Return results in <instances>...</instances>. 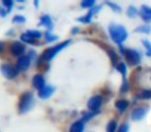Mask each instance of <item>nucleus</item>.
<instances>
[{
  "label": "nucleus",
  "instance_id": "1",
  "mask_svg": "<svg viewBox=\"0 0 151 132\" xmlns=\"http://www.w3.org/2000/svg\"><path fill=\"white\" fill-rule=\"evenodd\" d=\"M110 35L113 38V40L117 44H122L124 40L127 38V31L123 26L120 25H114L112 24L109 28Z\"/></svg>",
  "mask_w": 151,
  "mask_h": 132
},
{
  "label": "nucleus",
  "instance_id": "2",
  "mask_svg": "<svg viewBox=\"0 0 151 132\" xmlns=\"http://www.w3.org/2000/svg\"><path fill=\"white\" fill-rule=\"evenodd\" d=\"M68 44H69V40H66V41H64L63 44H59V46H54V48H52V49H48V50H47L46 52L42 54V60H46V61L51 60V59L54 58V56L57 54V53L60 52L62 49H64L65 46H68Z\"/></svg>",
  "mask_w": 151,
  "mask_h": 132
},
{
  "label": "nucleus",
  "instance_id": "3",
  "mask_svg": "<svg viewBox=\"0 0 151 132\" xmlns=\"http://www.w3.org/2000/svg\"><path fill=\"white\" fill-rule=\"evenodd\" d=\"M32 95L30 93H26L22 96L21 102H20V111L21 113H25L31 107L32 105Z\"/></svg>",
  "mask_w": 151,
  "mask_h": 132
},
{
  "label": "nucleus",
  "instance_id": "4",
  "mask_svg": "<svg viewBox=\"0 0 151 132\" xmlns=\"http://www.w3.org/2000/svg\"><path fill=\"white\" fill-rule=\"evenodd\" d=\"M101 103H103V96L101 95H95V96L91 97L88 101V107L92 111H95L101 107Z\"/></svg>",
  "mask_w": 151,
  "mask_h": 132
},
{
  "label": "nucleus",
  "instance_id": "5",
  "mask_svg": "<svg viewBox=\"0 0 151 132\" xmlns=\"http://www.w3.org/2000/svg\"><path fill=\"white\" fill-rule=\"evenodd\" d=\"M125 57L127 58V60L129 61L132 64H138L140 62V55L137 51L134 50H130V49H127L125 50V52H123Z\"/></svg>",
  "mask_w": 151,
  "mask_h": 132
},
{
  "label": "nucleus",
  "instance_id": "6",
  "mask_svg": "<svg viewBox=\"0 0 151 132\" xmlns=\"http://www.w3.org/2000/svg\"><path fill=\"white\" fill-rule=\"evenodd\" d=\"M1 71L7 78H14L18 76V70L14 68L12 65H3L1 67Z\"/></svg>",
  "mask_w": 151,
  "mask_h": 132
},
{
  "label": "nucleus",
  "instance_id": "7",
  "mask_svg": "<svg viewBox=\"0 0 151 132\" xmlns=\"http://www.w3.org/2000/svg\"><path fill=\"white\" fill-rule=\"evenodd\" d=\"M30 65V58L28 56H21L17 62V67L20 70H26Z\"/></svg>",
  "mask_w": 151,
  "mask_h": 132
},
{
  "label": "nucleus",
  "instance_id": "8",
  "mask_svg": "<svg viewBox=\"0 0 151 132\" xmlns=\"http://www.w3.org/2000/svg\"><path fill=\"white\" fill-rule=\"evenodd\" d=\"M32 85H33L34 88L38 89V90H42V88L45 87V78L42 76L40 74H37L33 78L32 80Z\"/></svg>",
  "mask_w": 151,
  "mask_h": 132
},
{
  "label": "nucleus",
  "instance_id": "9",
  "mask_svg": "<svg viewBox=\"0 0 151 132\" xmlns=\"http://www.w3.org/2000/svg\"><path fill=\"white\" fill-rule=\"evenodd\" d=\"M12 53H13L15 56H20V55H22L24 53V51H25V48H24V46L22 44H20V42H15V44L12 46Z\"/></svg>",
  "mask_w": 151,
  "mask_h": 132
},
{
  "label": "nucleus",
  "instance_id": "10",
  "mask_svg": "<svg viewBox=\"0 0 151 132\" xmlns=\"http://www.w3.org/2000/svg\"><path fill=\"white\" fill-rule=\"evenodd\" d=\"M53 92H54V88H53V87H44V88L40 91L38 95H40V98L46 99V98H49V97L53 94Z\"/></svg>",
  "mask_w": 151,
  "mask_h": 132
},
{
  "label": "nucleus",
  "instance_id": "11",
  "mask_svg": "<svg viewBox=\"0 0 151 132\" xmlns=\"http://www.w3.org/2000/svg\"><path fill=\"white\" fill-rule=\"evenodd\" d=\"M83 130H84V123L82 121H78L71 125L69 132H83Z\"/></svg>",
  "mask_w": 151,
  "mask_h": 132
},
{
  "label": "nucleus",
  "instance_id": "12",
  "mask_svg": "<svg viewBox=\"0 0 151 132\" xmlns=\"http://www.w3.org/2000/svg\"><path fill=\"white\" fill-rule=\"evenodd\" d=\"M145 113H146V109L138 108L132 113V120H141L145 116Z\"/></svg>",
  "mask_w": 151,
  "mask_h": 132
},
{
  "label": "nucleus",
  "instance_id": "13",
  "mask_svg": "<svg viewBox=\"0 0 151 132\" xmlns=\"http://www.w3.org/2000/svg\"><path fill=\"white\" fill-rule=\"evenodd\" d=\"M141 13H142V17L145 21H150L151 20V9L147 6H142L141 9Z\"/></svg>",
  "mask_w": 151,
  "mask_h": 132
},
{
  "label": "nucleus",
  "instance_id": "14",
  "mask_svg": "<svg viewBox=\"0 0 151 132\" xmlns=\"http://www.w3.org/2000/svg\"><path fill=\"white\" fill-rule=\"evenodd\" d=\"M115 106H116V108L118 109L119 111H124L126 108H127V106H128V102L126 100H118L117 102L115 103Z\"/></svg>",
  "mask_w": 151,
  "mask_h": 132
},
{
  "label": "nucleus",
  "instance_id": "15",
  "mask_svg": "<svg viewBox=\"0 0 151 132\" xmlns=\"http://www.w3.org/2000/svg\"><path fill=\"white\" fill-rule=\"evenodd\" d=\"M21 39H22V41L27 42V44H35V38H33L28 33H24L23 35L21 36Z\"/></svg>",
  "mask_w": 151,
  "mask_h": 132
},
{
  "label": "nucleus",
  "instance_id": "16",
  "mask_svg": "<svg viewBox=\"0 0 151 132\" xmlns=\"http://www.w3.org/2000/svg\"><path fill=\"white\" fill-rule=\"evenodd\" d=\"M40 24H42V25H45V26H48V27H51V26H52L51 18L49 17V16H44V17H42V19H40Z\"/></svg>",
  "mask_w": 151,
  "mask_h": 132
},
{
  "label": "nucleus",
  "instance_id": "17",
  "mask_svg": "<svg viewBox=\"0 0 151 132\" xmlns=\"http://www.w3.org/2000/svg\"><path fill=\"white\" fill-rule=\"evenodd\" d=\"M117 128V123L115 121H111L107 126V132H116Z\"/></svg>",
  "mask_w": 151,
  "mask_h": 132
},
{
  "label": "nucleus",
  "instance_id": "18",
  "mask_svg": "<svg viewBox=\"0 0 151 132\" xmlns=\"http://www.w3.org/2000/svg\"><path fill=\"white\" fill-rule=\"evenodd\" d=\"M29 35H31L33 38H40L42 37V33L40 31H28L27 32Z\"/></svg>",
  "mask_w": 151,
  "mask_h": 132
},
{
  "label": "nucleus",
  "instance_id": "19",
  "mask_svg": "<svg viewBox=\"0 0 151 132\" xmlns=\"http://www.w3.org/2000/svg\"><path fill=\"white\" fill-rule=\"evenodd\" d=\"M141 96H142V98H144V99L151 98V90H145V91H143L142 94H141Z\"/></svg>",
  "mask_w": 151,
  "mask_h": 132
},
{
  "label": "nucleus",
  "instance_id": "20",
  "mask_svg": "<svg viewBox=\"0 0 151 132\" xmlns=\"http://www.w3.org/2000/svg\"><path fill=\"white\" fill-rule=\"evenodd\" d=\"M116 68H117L118 70H119L121 73L125 74L126 72V67H125V65L123 64V63H120V64H118L117 66H116Z\"/></svg>",
  "mask_w": 151,
  "mask_h": 132
},
{
  "label": "nucleus",
  "instance_id": "21",
  "mask_svg": "<svg viewBox=\"0 0 151 132\" xmlns=\"http://www.w3.org/2000/svg\"><path fill=\"white\" fill-rule=\"evenodd\" d=\"M143 44H144V46L147 48V55H148V56H151V44L148 41V40H144Z\"/></svg>",
  "mask_w": 151,
  "mask_h": 132
},
{
  "label": "nucleus",
  "instance_id": "22",
  "mask_svg": "<svg viewBox=\"0 0 151 132\" xmlns=\"http://www.w3.org/2000/svg\"><path fill=\"white\" fill-rule=\"evenodd\" d=\"M13 22L14 23H24V22H25V19H24L22 16H17V17L14 18Z\"/></svg>",
  "mask_w": 151,
  "mask_h": 132
},
{
  "label": "nucleus",
  "instance_id": "23",
  "mask_svg": "<svg viewBox=\"0 0 151 132\" xmlns=\"http://www.w3.org/2000/svg\"><path fill=\"white\" fill-rule=\"evenodd\" d=\"M93 4H94V1H83V2L81 3V5H82L83 7H89V6H92Z\"/></svg>",
  "mask_w": 151,
  "mask_h": 132
},
{
  "label": "nucleus",
  "instance_id": "24",
  "mask_svg": "<svg viewBox=\"0 0 151 132\" xmlns=\"http://www.w3.org/2000/svg\"><path fill=\"white\" fill-rule=\"evenodd\" d=\"M127 131H128V125H126V124L122 125L119 128V130H118V132H127Z\"/></svg>",
  "mask_w": 151,
  "mask_h": 132
},
{
  "label": "nucleus",
  "instance_id": "25",
  "mask_svg": "<svg viewBox=\"0 0 151 132\" xmlns=\"http://www.w3.org/2000/svg\"><path fill=\"white\" fill-rule=\"evenodd\" d=\"M150 28L149 27H140V28H138V29H137V31H142V32H145V33H149V32H150Z\"/></svg>",
  "mask_w": 151,
  "mask_h": 132
},
{
  "label": "nucleus",
  "instance_id": "26",
  "mask_svg": "<svg viewBox=\"0 0 151 132\" xmlns=\"http://www.w3.org/2000/svg\"><path fill=\"white\" fill-rule=\"evenodd\" d=\"M108 4L110 5V6H112L113 7V9L114 11H120L121 9H120V7L118 6V5H115V4H113V3H108Z\"/></svg>",
  "mask_w": 151,
  "mask_h": 132
},
{
  "label": "nucleus",
  "instance_id": "27",
  "mask_svg": "<svg viewBox=\"0 0 151 132\" xmlns=\"http://www.w3.org/2000/svg\"><path fill=\"white\" fill-rule=\"evenodd\" d=\"M2 48H3V44H1V42H0V51L2 50Z\"/></svg>",
  "mask_w": 151,
  "mask_h": 132
}]
</instances>
